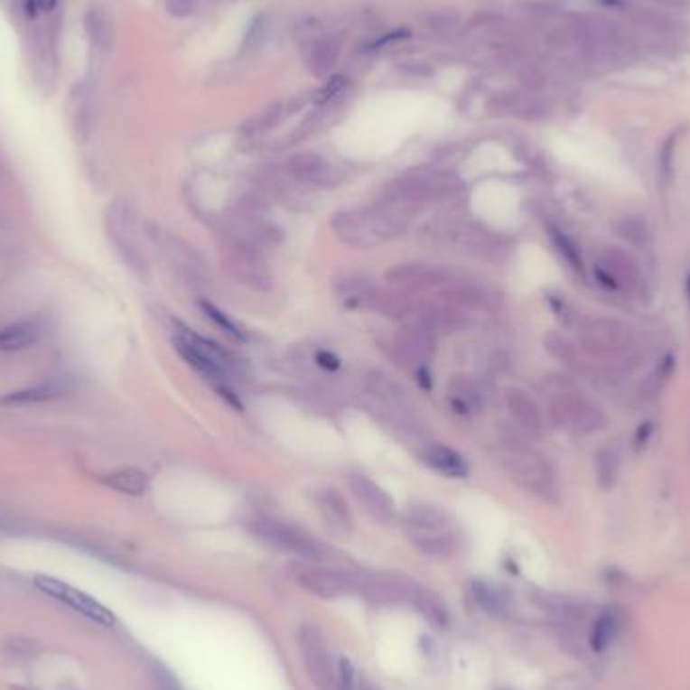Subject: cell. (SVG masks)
Masks as SVG:
<instances>
[{
	"instance_id": "cell-1",
	"label": "cell",
	"mask_w": 690,
	"mask_h": 690,
	"mask_svg": "<svg viewBox=\"0 0 690 690\" xmlns=\"http://www.w3.org/2000/svg\"><path fill=\"white\" fill-rule=\"evenodd\" d=\"M420 210L386 196L369 209L341 210L331 219V230L341 243L356 248H374L406 232Z\"/></svg>"
},
{
	"instance_id": "cell-2",
	"label": "cell",
	"mask_w": 690,
	"mask_h": 690,
	"mask_svg": "<svg viewBox=\"0 0 690 690\" xmlns=\"http://www.w3.org/2000/svg\"><path fill=\"white\" fill-rule=\"evenodd\" d=\"M174 348L180 353V358H182L196 374H200L206 382H210L214 390H217L230 406L243 408L230 386V376L235 374L237 364L227 350H222L219 343L188 330L186 325H176Z\"/></svg>"
},
{
	"instance_id": "cell-3",
	"label": "cell",
	"mask_w": 690,
	"mask_h": 690,
	"mask_svg": "<svg viewBox=\"0 0 690 690\" xmlns=\"http://www.w3.org/2000/svg\"><path fill=\"white\" fill-rule=\"evenodd\" d=\"M402 525L414 547L428 557L446 559L459 549V531L443 508L410 505L402 515Z\"/></svg>"
},
{
	"instance_id": "cell-4",
	"label": "cell",
	"mask_w": 690,
	"mask_h": 690,
	"mask_svg": "<svg viewBox=\"0 0 690 690\" xmlns=\"http://www.w3.org/2000/svg\"><path fill=\"white\" fill-rule=\"evenodd\" d=\"M499 461H501L511 480L527 489L529 493L541 497L555 493V472L545 461V456L535 452L533 448L515 443V440H505L501 451H499Z\"/></svg>"
},
{
	"instance_id": "cell-5",
	"label": "cell",
	"mask_w": 690,
	"mask_h": 690,
	"mask_svg": "<svg viewBox=\"0 0 690 690\" xmlns=\"http://www.w3.org/2000/svg\"><path fill=\"white\" fill-rule=\"evenodd\" d=\"M366 392L382 418L406 434H420L422 422L408 392L384 372H369L366 376Z\"/></svg>"
},
{
	"instance_id": "cell-6",
	"label": "cell",
	"mask_w": 690,
	"mask_h": 690,
	"mask_svg": "<svg viewBox=\"0 0 690 690\" xmlns=\"http://www.w3.org/2000/svg\"><path fill=\"white\" fill-rule=\"evenodd\" d=\"M220 261L224 271L238 283L247 284V287L256 291H269L273 287V271L266 263L265 253L258 251V248L224 235L220 245Z\"/></svg>"
},
{
	"instance_id": "cell-7",
	"label": "cell",
	"mask_w": 690,
	"mask_h": 690,
	"mask_svg": "<svg viewBox=\"0 0 690 690\" xmlns=\"http://www.w3.org/2000/svg\"><path fill=\"white\" fill-rule=\"evenodd\" d=\"M434 351L436 335L416 322L404 325L400 331L392 335L390 343H387L390 358L398 366L412 369L414 374L420 376L422 384H424V374H428V364L434 358Z\"/></svg>"
},
{
	"instance_id": "cell-8",
	"label": "cell",
	"mask_w": 690,
	"mask_h": 690,
	"mask_svg": "<svg viewBox=\"0 0 690 690\" xmlns=\"http://www.w3.org/2000/svg\"><path fill=\"white\" fill-rule=\"evenodd\" d=\"M251 531L258 539L265 541L266 545L284 551V554L303 557L309 559V562H315V559L323 555L322 543H317L313 537H309L307 533L279 519L258 517V519L251 521Z\"/></svg>"
},
{
	"instance_id": "cell-9",
	"label": "cell",
	"mask_w": 690,
	"mask_h": 690,
	"mask_svg": "<svg viewBox=\"0 0 690 690\" xmlns=\"http://www.w3.org/2000/svg\"><path fill=\"white\" fill-rule=\"evenodd\" d=\"M34 585H37V590H41L45 596H49L51 600H55L59 603H65V606H69L71 610H75L77 614L85 616L88 620H91V622L99 624V626H106V628H111L116 626V616L114 611L107 610L103 603H99L95 598H91L89 593H85L81 590L73 588V585H69L67 582H61L57 580V577H51V575H34Z\"/></svg>"
},
{
	"instance_id": "cell-10",
	"label": "cell",
	"mask_w": 690,
	"mask_h": 690,
	"mask_svg": "<svg viewBox=\"0 0 690 690\" xmlns=\"http://www.w3.org/2000/svg\"><path fill=\"white\" fill-rule=\"evenodd\" d=\"M452 271L433 263H404L392 266L386 273V281L392 289L414 297L418 293L440 291L452 279Z\"/></svg>"
},
{
	"instance_id": "cell-11",
	"label": "cell",
	"mask_w": 690,
	"mask_h": 690,
	"mask_svg": "<svg viewBox=\"0 0 690 690\" xmlns=\"http://www.w3.org/2000/svg\"><path fill=\"white\" fill-rule=\"evenodd\" d=\"M227 237L266 251L281 243V228L256 209H238L228 220Z\"/></svg>"
},
{
	"instance_id": "cell-12",
	"label": "cell",
	"mask_w": 690,
	"mask_h": 690,
	"mask_svg": "<svg viewBox=\"0 0 690 690\" xmlns=\"http://www.w3.org/2000/svg\"><path fill=\"white\" fill-rule=\"evenodd\" d=\"M299 648L303 654V662L307 667L309 676H312L317 688L330 690L335 686V676H338V668L333 670L331 654L327 648L325 638L319 634V629L305 626L299 632Z\"/></svg>"
},
{
	"instance_id": "cell-13",
	"label": "cell",
	"mask_w": 690,
	"mask_h": 690,
	"mask_svg": "<svg viewBox=\"0 0 690 690\" xmlns=\"http://www.w3.org/2000/svg\"><path fill=\"white\" fill-rule=\"evenodd\" d=\"M350 490L364 511L378 523H392L396 519V505L392 497L366 474H351Z\"/></svg>"
},
{
	"instance_id": "cell-14",
	"label": "cell",
	"mask_w": 690,
	"mask_h": 690,
	"mask_svg": "<svg viewBox=\"0 0 690 690\" xmlns=\"http://www.w3.org/2000/svg\"><path fill=\"white\" fill-rule=\"evenodd\" d=\"M438 297L448 301V303L462 309L464 313L469 312H487L493 309L495 295L490 293L485 284H480L472 279H461L452 275V279L448 281L443 289L438 291Z\"/></svg>"
},
{
	"instance_id": "cell-15",
	"label": "cell",
	"mask_w": 690,
	"mask_h": 690,
	"mask_svg": "<svg viewBox=\"0 0 690 690\" xmlns=\"http://www.w3.org/2000/svg\"><path fill=\"white\" fill-rule=\"evenodd\" d=\"M554 402H551V412L554 416L573 430H593L598 428V412L585 402L582 396L572 394L567 390L554 392Z\"/></svg>"
},
{
	"instance_id": "cell-16",
	"label": "cell",
	"mask_w": 690,
	"mask_h": 690,
	"mask_svg": "<svg viewBox=\"0 0 690 690\" xmlns=\"http://www.w3.org/2000/svg\"><path fill=\"white\" fill-rule=\"evenodd\" d=\"M315 505L317 511L322 515L323 523L330 527L333 533L338 535H348L353 529V519L350 513V507L345 503L343 495L335 489H322L315 495Z\"/></svg>"
},
{
	"instance_id": "cell-17",
	"label": "cell",
	"mask_w": 690,
	"mask_h": 690,
	"mask_svg": "<svg viewBox=\"0 0 690 690\" xmlns=\"http://www.w3.org/2000/svg\"><path fill=\"white\" fill-rule=\"evenodd\" d=\"M297 580L299 583H303L309 592H313L322 598L340 596V593L348 592V585H350L348 575L335 572V569L317 567V565L299 567Z\"/></svg>"
},
{
	"instance_id": "cell-18",
	"label": "cell",
	"mask_w": 690,
	"mask_h": 690,
	"mask_svg": "<svg viewBox=\"0 0 690 690\" xmlns=\"http://www.w3.org/2000/svg\"><path fill=\"white\" fill-rule=\"evenodd\" d=\"M452 240L464 251L477 256H495L499 251V240L493 232L487 230L479 222H459L451 230Z\"/></svg>"
},
{
	"instance_id": "cell-19",
	"label": "cell",
	"mask_w": 690,
	"mask_h": 690,
	"mask_svg": "<svg viewBox=\"0 0 690 690\" xmlns=\"http://www.w3.org/2000/svg\"><path fill=\"white\" fill-rule=\"evenodd\" d=\"M71 387L73 384L69 382V378H49L45 382L27 387V390L11 392L0 400V404H5V406H27V404L51 402L63 398V396L71 392Z\"/></svg>"
},
{
	"instance_id": "cell-20",
	"label": "cell",
	"mask_w": 690,
	"mask_h": 690,
	"mask_svg": "<svg viewBox=\"0 0 690 690\" xmlns=\"http://www.w3.org/2000/svg\"><path fill=\"white\" fill-rule=\"evenodd\" d=\"M335 293H338L345 307L372 312L379 287L369 279L359 277V275H345V277L335 281Z\"/></svg>"
},
{
	"instance_id": "cell-21",
	"label": "cell",
	"mask_w": 690,
	"mask_h": 690,
	"mask_svg": "<svg viewBox=\"0 0 690 690\" xmlns=\"http://www.w3.org/2000/svg\"><path fill=\"white\" fill-rule=\"evenodd\" d=\"M420 461L433 471L444 474V477H467L469 474L467 461L451 446L444 444L426 443L420 451Z\"/></svg>"
},
{
	"instance_id": "cell-22",
	"label": "cell",
	"mask_w": 690,
	"mask_h": 690,
	"mask_svg": "<svg viewBox=\"0 0 690 690\" xmlns=\"http://www.w3.org/2000/svg\"><path fill=\"white\" fill-rule=\"evenodd\" d=\"M291 172L301 182L313 186H335L340 180L338 172L333 170L331 163H327L323 158L313 156V154H303V156L293 158Z\"/></svg>"
},
{
	"instance_id": "cell-23",
	"label": "cell",
	"mask_w": 690,
	"mask_h": 690,
	"mask_svg": "<svg viewBox=\"0 0 690 690\" xmlns=\"http://www.w3.org/2000/svg\"><path fill=\"white\" fill-rule=\"evenodd\" d=\"M42 331H45V325L37 317L0 327V351H21L33 348L42 338Z\"/></svg>"
},
{
	"instance_id": "cell-24",
	"label": "cell",
	"mask_w": 690,
	"mask_h": 690,
	"mask_svg": "<svg viewBox=\"0 0 690 690\" xmlns=\"http://www.w3.org/2000/svg\"><path fill=\"white\" fill-rule=\"evenodd\" d=\"M448 402L461 416H472L482 408V387L467 376H456L448 384Z\"/></svg>"
},
{
	"instance_id": "cell-25",
	"label": "cell",
	"mask_w": 690,
	"mask_h": 690,
	"mask_svg": "<svg viewBox=\"0 0 690 690\" xmlns=\"http://www.w3.org/2000/svg\"><path fill=\"white\" fill-rule=\"evenodd\" d=\"M507 408L511 412V416L519 422V426L527 428V430H541L543 428V414L527 392L523 390H508L507 396Z\"/></svg>"
},
{
	"instance_id": "cell-26",
	"label": "cell",
	"mask_w": 690,
	"mask_h": 690,
	"mask_svg": "<svg viewBox=\"0 0 690 690\" xmlns=\"http://www.w3.org/2000/svg\"><path fill=\"white\" fill-rule=\"evenodd\" d=\"M101 482L109 489L117 490V493L124 495H132V497H140L150 487V479L148 474L140 469H119L114 472H107L101 477Z\"/></svg>"
},
{
	"instance_id": "cell-27",
	"label": "cell",
	"mask_w": 690,
	"mask_h": 690,
	"mask_svg": "<svg viewBox=\"0 0 690 690\" xmlns=\"http://www.w3.org/2000/svg\"><path fill=\"white\" fill-rule=\"evenodd\" d=\"M618 629H620V616L616 614V611H606V614H601L592 629V640H590L592 648L596 652L606 648V646L616 638Z\"/></svg>"
},
{
	"instance_id": "cell-28",
	"label": "cell",
	"mask_w": 690,
	"mask_h": 690,
	"mask_svg": "<svg viewBox=\"0 0 690 690\" xmlns=\"http://www.w3.org/2000/svg\"><path fill=\"white\" fill-rule=\"evenodd\" d=\"M198 305H200L202 313H204L206 317H209L210 322H212L214 325H217L220 331H224L227 335H230L232 340L245 341V333H243V330H240V325H237L235 322H232V319H230L227 313H224L222 309H219L217 305L209 303V301H200V303H198Z\"/></svg>"
},
{
	"instance_id": "cell-29",
	"label": "cell",
	"mask_w": 690,
	"mask_h": 690,
	"mask_svg": "<svg viewBox=\"0 0 690 690\" xmlns=\"http://www.w3.org/2000/svg\"><path fill=\"white\" fill-rule=\"evenodd\" d=\"M335 690H361L358 672L348 658L338 662V676H335Z\"/></svg>"
},
{
	"instance_id": "cell-30",
	"label": "cell",
	"mask_w": 690,
	"mask_h": 690,
	"mask_svg": "<svg viewBox=\"0 0 690 690\" xmlns=\"http://www.w3.org/2000/svg\"><path fill=\"white\" fill-rule=\"evenodd\" d=\"M551 238H554V245L557 247V251L559 253H562V256L565 258V261L569 263V265H572V266H575V269H582V258H580V253H577V248H575V245L572 243V240H569L565 235H564V232H559V230H551Z\"/></svg>"
},
{
	"instance_id": "cell-31",
	"label": "cell",
	"mask_w": 690,
	"mask_h": 690,
	"mask_svg": "<svg viewBox=\"0 0 690 690\" xmlns=\"http://www.w3.org/2000/svg\"><path fill=\"white\" fill-rule=\"evenodd\" d=\"M315 364L322 368V369H327V372H335V369H340V358L333 356L331 351L327 350H319L315 353Z\"/></svg>"
},
{
	"instance_id": "cell-32",
	"label": "cell",
	"mask_w": 690,
	"mask_h": 690,
	"mask_svg": "<svg viewBox=\"0 0 690 690\" xmlns=\"http://www.w3.org/2000/svg\"><path fill=\"white\" fill-rule=\"evenodd\" d=\"M24 14H27V19L34 21L39 16V5L37 0H24Z\"/></svg>"
},
{
	"instance_id": "cell-33",
	"label": "cell",
	"mask_w": 690,
	"mask_h": 690,
	"mask_svg": "<svg viewBox=\"0 0 690 690\" xmlns=\"http://www.w3.org/2000/svg\"><path fill=\"white\" fill-rule=\"evenodd\" d=\"M57 3H59V0H37L39 11H42V13H51V11H53V8L57 6Z\"/></svg>"
},
{
	"instance_id": "cell-34",
	"label": "cell",
	"mask_w": 690,
	"mask_h": 690,
	"mask_svg": "<svg viewBox=\"0 0 690 690\" xmlns=\"http://www.w3.org/2000/svg\"><path fill=\"white\" fill-rule=\"evenodd\" d=\"M162 690H180V686L170 678V675L162 676Z\"/></svg>"
},
{
	"instance_id": "cell-35",
	"label": "cell",
	"mask_w": 690,
	"mask_h": 690,
	"mask_svg": "<svg viewBox=\"0 0 690 690\" xmlns=\"http://www.w3.org/2000/svg\"><path fill=\"white\" fill-rule=\"evenodd\" d=\"M600 3L606 5V6H622L624 0H600Z\"/></svg>"
},
{
	"instance_id": "cell-36",
	"label": "cell",
	"mask_w": 690,
	"mask_h": 690,
	"mask_svg": "<svg viewBox=\"0 0 690 690\" xmlns=\"http://www.w3.org/2000/svg\"><path fill=\"white\" fill-rule=\"evenodd\" d=\"M688 297H690V275H688Z\"/></svg>"
}]
</instances>
